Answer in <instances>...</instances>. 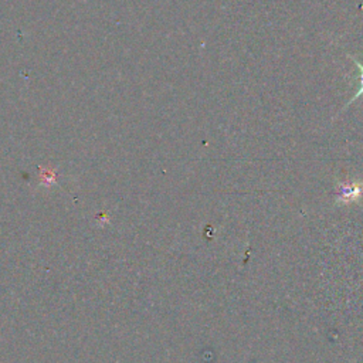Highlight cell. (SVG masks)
<instances>
[{"label": "cell", "mask_w": 363, "mask_h": 363, "mask_svg": "<svg viewBox=\"0 0 363 363\" xmlns=\"http://www.w3.org/2000/svg\"><path fill=\"white\" fill-rule=\"evenodd\" d=\"M357 81H359V84H357V91H356V94L349 99V102H346V105L343 106V109L347 108L352 102H354L357 98H360V96L363 95V77H362V78H357Z\"/></svg>", "instance_id": "1"}]
</instances>
